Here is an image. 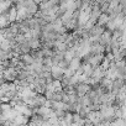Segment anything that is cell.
I'll return each instance as SVG.
<instances>
[{"instance_id": "cell-1", "label": "cell", "mask_w": 126, "mask_h": 126, "mask_svg": "<svg viewBox=\"0 0 126 126\" xmlns=\"http://www.w3.org/2000/svg\"><path fill=\"white\" fill-rule=\"evenodd\" d=\"M90 89H92V87L88 85V84H85V83H79L78 85H76V93H77V95L79 98L85 96Z\"/></svg>"}, {"instance_id": "cell-2", "label": "cell", "mask_w": 126, "mask_h": 126, "mask_svg": "<svg viewBox=\"0 0 126 126\" xmlns=\"http://www.w3.org/2000/svg\"><path fill=\"white\" fill-rule=\"evenodd\" d=\"M64 72H66L64 69H62L58 66H53L51 68V74H52V78L54 80H61L63 77H64Z\"/></svg>"}, {"instance_id": "cell-3", "label": "cell", "mask_w": 126, "mask_h": 126, "mask_svg": "<svg viewBox=\"0 0 126 126\" xmlns=\"http://www.w3.org/2000/svg\"><path fill=\"white\" fill-rule=\"evenodd\" d=\"M105 32V27L104 26H100V25H94L93 29L89 31V35L90 36H96V37H100L103 33Z\"/></svg>"}, {"instance_id": "cell-4", "label": "cell", "mask_w": 126, "mask_h": 126, "mask_svg": "<svg viewBox=\"0 0 126 126\" xmlns=\"http://www.w3.org/2000/svg\"><path fill=\"white\" fill-rule=\"evenodd\" d=\"M80 66H82V59L78 58V57H74V58L69 62L68 69H71V71H73V72H77V71L80 68Z\"/></svg>"}, {"instance_id": "cell-5", "label": "cell", "mask_w": 126, "mask_h": 126, "mask_svg": "<svg viewBox=\"0 0 126 126\" xmlns=\"http://www.w3.org/2000/svg\"><path fill=\"white\" fill-rule=\"evenodd\" d=\"M20 61L24 63L26 67H30V66H32L33 63H35V59H33V57H32L30 53H27V54H22V56L20 57Z\"/></svg>"}, {"instance_id": "cell-6", "label": "cell", "mask_w": 126, "mask_h": 126, "mask_svg": "<svg viewBox=\"0 0 126 126\" xmlns=\"http://www.w3.org/2000/svg\"><path fill=\"white\" fill-rule=\"evenodd\" d=\"M74 57H76V49H74V48H68V49L64 52V61H66V62L69 63Z\"/></svg>"}, {"instance_id": "cell-7", "label": "cell", "mask_w": 126, "mask_h": 126, "mask_svg": "<svg viewBox=\"0 0 126 126\" xmlns=\"http://www.w3.org/2000/svg\"><path fill=\"white\" fill-rule=\"evenodd\" d=\"M109 20H110V19H109V15H108V14H105V13H103V14L99 16V19H98L96 24H98V25H100V26H104V27H105V26H106V24L109 22Z\"/></svg>"}, {"instance_id": "cell-8", "label": "cell", "mask_w": 126, "mask_h": 126, "mask_svg": "<svg viewBox=\"0 0 126 126\" xmlns=\"http://www.w3.org/2000/svg\"><path fill=\"white\" fill-rule=\"evenodd\" d=\"M63 120L66 121V124L67 125H72V122H73V114L72 112H69V111H67L66 114H64V117H63Z\"/></svg>"}, {"instance_id": "cell-9", "label": "cell", "mask_w": 126, "mask_h": 126, "mask_svg": "<svg viewBox=\"0 0 126 126\" xmlns=\"http://www.w3.org/2000/svg\"><path fill=\"white\" fill-rule=\"evenodd\" d=\"M124 125H125V120L124 119H115L110 124V126H124Z\"/></svg>"}, {"instance_id": "cell-10", "label": "cell", "mask_w": 126, "mask_h": 126, "mask_svg": "<svg viewBox=\"0 0 126 126\" xmlns=\"http://www.w3.org/2000/svg\"><path fill=\"white\" fill-rule=\"evenodd\" d=\"M115 67H116L117 69H122V68H125V67H126V63H125V61L115 62Z\"/></svg>"}, {"instance_id": "cell-11", "label": "cell", "mask_w": 126, "mask_h": 126, "mask_svg": "<svg viewBox=\"0 0 126 126\" xmlns=\"http://www.w3.org/2000/svg\"><path fill=\"white\" fill-rule=\"evenodd\" d=\"M124 61H125V63H126V56H125V58H124Z\"/></svg>"}, {"instance_id": "cell-12", "label": "cell", "mask_w": 126, "mask_h": 126, "mask_svg": "<svg viewBox=\"0 0 126 126\" xmlns=\"http://www.w3.org/2000/svg\"><path fill=\"white\" fill-rule=\"evenodd\" d=\"M124 126H126V121H125V125H124Z\"/></svg>"}]
</instances>
